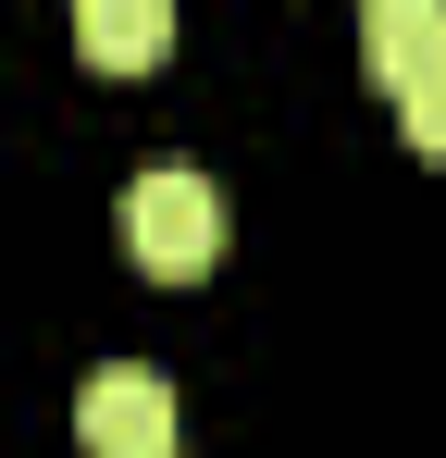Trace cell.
Segmentation results:
<instances>
[{"label":"cell","instance_id":"cell-1","mask_svg":"<svg viewBox=\"0 0 446 458\" xmlns=\"http://www.w3.org/2000/svg\"><path fill=\"white\" fill-rule=\"evenodd\" d=\"M124 260L161 273V285H199V273L223 260V199H211V174L149 161L137 186H124Z\"/></svg>","mask_w":446,"mask_h":458},{"label":"cell","instance_id":"cell-2","mask_svg":"<svg viewBox=\"0 0 446 458\" xmlns=\"http://www.w3.org/2000/svg\"><path fill=\"white\" fill-rule=\"evenodd\" d=\"M74 434H87V458H174V384L137 372V360L87 372V396H74Z\"/></svg>","mask_w":446,"mask_h":458},{"label":"cell","instance_id":"cell-3","mask_svg":"<svg viewBox=\"0 0 446 458\" xmlns=\"http://www.w3.org/2000/svg\"><path fill=\"white\" fill-rule=\"evenodd\" d=\"M360 63L397 99H422V87L446 75V0H372V25H360Z\"/></svg>","mask_w":446,"mask_h":458},{"label":"cell","instance_id":"cell-4","mask_svg":"<svg viewBox=\"0 0 446 458\" xmlns=\"http://www.w3.org/2000/svg\"><path fill=\"white\" fill-rule=\"evenodd\" d=\"M74 50H87L99 75H149V63L174 50V13H161V0H87V13H74Z\"/></svg>","mask_w":446,"mask_h":458},{"label":"cell","instance_id":"cell-5","mask_svg":"<svg viewBox=\"0 0 446 458\" xmlns=\"http://www.w3.org/2000/svg\"><path fill=\"white\" fill-rule=\"evenodd\" d=\"M397 124H409V149H422V161H446V75L422 87V99H397Z\"/></svg>","mask_w":446,"mask_h":458}]
</instances>
